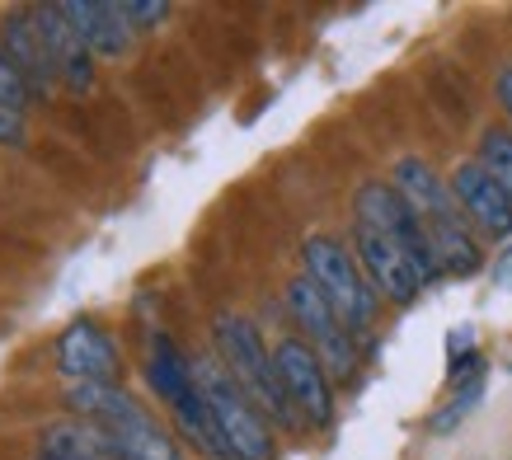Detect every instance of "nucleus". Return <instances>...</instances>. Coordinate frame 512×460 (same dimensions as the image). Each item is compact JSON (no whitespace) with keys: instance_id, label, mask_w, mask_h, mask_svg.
Segmentation results:
<instances>
[{"instance_id":"f257e3e1","label":"nucleus","mask_w":512,"mask_h":460,"mask_svg":"<svg viewBox=\"0 0 512 460\" xmlns=\"http://www.w3.org/2000/svg\"><path fill=\"white\" fill-rule=\"evenodd\" d=\"M212 338H217L221 367L231 371L235 385L254 399V409H259V414H273L278 423H287V428H296L301 414L292 409V399H287V390H282L278 367H273V357H268L259 329H254L249 320H240V315H217Z\"/></svg>"},{"instance_id":"f03ea898","label":"nucleus","mask_w":512,"mask_h":460,"mask_svg":"<svg viewBox=\"0 0 512 460\" xmlns=\"http://www.w3.org/2000/svg\"><path fill=\"white\" fill-rule=\"evenodd\" d=\"M193 376H198L202 399L212 404V418H217L221 442H226L231 460H273L278 456L264 414H259L254 399L235 385L231 371L221 367V362H193Z\"/></svg>"},{"instance_id":"7ed1b4c3","label":"nucleus","mask_w":512,"mask_h":460,"mask_svg":"<svg viewBox=\"0 0 512 460\" xmlns=\"http://www.w3.org/2000/svg\"><path fill=\"white\" fill-rule=\"evenodd\" d=\"M301 259H306V277L329 296V306L339 310V320L353 334H362L376 320V292H372V282L362 277L353 254L339 240H329V235H311L301 245Z\"/></svg>"},{"instance_id":"20e7f679","label":"nucleus","mask_w":512,"mask_h":460,"mask_svg":"<svg viewBox=\"0 0 512 460\" xmlns=\"http://www.w3.org/2000/svg\"><path fill=\"white\" fill-rule=\"evenodd\" d=\"M287 306H292L296 324L311 334L320 367H325L334 381H348V376H353V367H357L353 329L339 320V310L329 306V296L315 287L311 277H296L292 287H287Z\"/></svg>"},{"instance_id":"39448f33","label":"nucleus","mask_w":512,"mask_h":460,"mask_svg":"<svg viewBox=\"0 0 512 460\" xmlns=\"http://www.w3.org/2000/svg\"><path fill=\"white\" fill-rule=\"evenodd\" d=\"M357 221L362 226H376L381 235H390V240H400L409 254H414V263L423 268V277L428 282H437L442 277V263H437L433 254V240H428V230H423V221L414 216V207L400 198V188L395 184H381V179H372V184L357 188Z\"/></svg>"},{"instance_id":"423d86ee","label":"nucleus","mask_w":512,"mask_h":460,"mask_svg":"<svg viewBox=\"0 0 512 460\" xmlns=\"http://www.w3.org/2000/svg\"><path fill=\"white\" fill-rule=\"evenodd\" d=\"M353 249H357V268L372 282V292H381L386 301H395V306H409V301L428 287V277H423V268L414 263V254H409L400 240L381 235L376 226H362V221H357Z\"/></svg>"},{"instance_id":"0eeeda50","label":"nucleus","mask_w":512,"mask_h":460,"mask_svg":"<svg viewBox=\"0 0 512 460\" xmlns=\"http://www.w3.org/2000/svg\"><path fill=\"white\" fill-rule=\"evenodd\" d=\"M273 367H278V381L292 399V409L311 428H325L329 418H334V395H329V371L320 367V357H315L311 343H301V338H282L278 353H273Z\"/></svg>"},{"instance_id":"6e6552de","label":"nucleus","mask_w":512,"mask_h":460,"mask_svg":"<svg viewBox=\"0 0 512 460\" xmlns=\"http://www.w3.org/2000/svg\"><path fill=\"white\" fill-rule=\"evenodd\" d=\"M57 367L71 385H118L123 357L99 320H71L57 338Z\"/></svg>"},{"instance_id":"1a4fd4ad","label":"nucleus","mask_w":512,"mask_h":460,"mask_svg":"<svg viewBox=\"0 0 512 460\" xmlns=\"http://www.w3.org/2000/svg\"><path fill=\"white\" fill-rule=\"evenodd\" d=\"M33 19L43 29L47 57H52V71L66 90H90L94 85V52L90 43L80 38V29L71 24L62 0H47V5H33Z\"/></svg>"},{"instance_id":"9d476101","label":"nucleus","mask_w":512,"mask_h":460,"mask_svg":"<svg viewBox=\"0 0 512 460\" xmlns=\"http://www.w3.org/2000/svg\"><path fill=\"white\" fill-rule=\"evenodd\" d=\"M451 198H456V207H461V212H466L470 221L489 235V240H508L512 235V198H508V188L498 184L480 160L456 165V174H451Z\"/></svg>"},{"instance_id":"9b49d317","label":"nucleus","mask_w":512,"mask_h":460,"mask_svg":"<svg viewBox=\"0 0 512 460\" xmlns=\"http://www.w3.org/2000/svg\"><path fill=\"white\" fill-rule=\"evenodd\" d=\"M0 47H5V57L15 62V71L29 80L33 99H47L52 94V57H47V43H43V29H38V19L33 10H10V15L0 19Z\"/></svg>"},{"instance_id":"f8f14e48","label":"nucleus","mask_w":512,"mask_h":460,"mask_svg":"<svg viewBox=\"0 0 512 460\" xmlns=\"http://www.w3.org/2000/svg\"><path fill=\"white\" fill-rule=\"evenodd\" d=\"M395 188H400V198L414 207L423 230L437 226V221H461V216H466L456 207V198H451V184H442L433 174V165L419 160V155H404L400 165H395Z\"/></svg>"},{"instance_id":"ddd939ff","label":"nucleus","mask_w":512,"mask_h":460,"mask_svg":"<svg viewBox=\"0 0 512 460\" xmlns=\"http://www.w3.org/2000/svg\"><path fill=\"white\" fill-rule=\"evenodd\" d=\"M66 409L80 418V423H94L104 432H123V428H137L146 423V404L118 390V385H66Z\"/></svg>"},{"instance_id":"4468645a","label":"nucleus","mask_w":512,"mask_h":460,"mask_svg":"<svg viewBox=\"0 0 512 460\" xmlns=\"http://www.w3.org/2000/svg\"><path fill=\"white\" fill-rule=\"evenodd\" d=\"M62 5L94 57H123L132 47V24L123 15V0H62Z\"/></svg>"},{"instance_id":"2eb2a0df","label":"nucleus","mask_w":512,"mask_h":460,"mask_svg":"<svg viewBox=\"0 0 512 460\" xmlns=\"http://www.w3.org/2000/svg\"><path fill=\"white\" fill-rule=\"evenodd\" d=\"M38 460H123V451H118V437H113V432L71 418V423L43 428V437H38Z\"/></svg>"},{"instance_id":"dca6fc26","label":"nucleus","mask_w":512,"mask_h":460,"mask_svg":"<svg viewBox=\"0 0 512 460\" xmlns=\"http://www.w3.org/2000/svg\"><path fill=\"white\" fill-rule=\"evenodd\" d=\"M146 381L165 404H179L184 395L198 390V376H193V362L179 353V343L170 334H151V353H146Z\"/></svg>"},{"instance_id":"f3484780","label":"nucleus","mask_w":512,"mask_h":460,"mask_svg":"<svg viewBox=\"0 0 512 460\" xmlns=\"http://www.w3.org/2000/svg\"><path fill=\"white\" fill-rule=\"evenodd\" d=\"M428 240H433V254H437V263H442V273L470 277L484 268V254H480V245H475V235H470L466 216H461V221H437V226H428Z\"/></svg>"},{"instance_id":"a211bd4d","label":"nucleus","mask_w":512,"mask_h":460,"mask_svg":"<svg viewBox=\"0 0 512 460\" xmlns=\"http://www.w3.org/2000/svg\"><path fill=\"white\" fill-rule=\"evenodd\" d=\"M174 423H179V432H184L188 442L198 446L202 456L231 460V451H226V442H221L217 418H212V404L202 399V390H193V395H184L179 404H174Z\"/></svg>"},{"instance_id":"6ab92c4d","label":"nucleus","mask_w":512,"mask_h":460,"mask_svg":"<svg viewBox=\"0 0 512 460\" xmlns=\"http://www.w3.org/2000/svg\"><path fill=\"white\" fill-rule=\"evenodd\" d=\"M113 437H118L123 460H184L179 456V446L165 437V428H160L156 418H146V423H137V428L113 432Z\"/></svg>"},{"instance_id":"aec40b11","label":"nucleus","mask_w":512,"mask_h":460,"mask_svg":"<svg viewBox=\"0 0 512 460\" xmlns=\"http://www.w3.org/2000/svg\"><path fill=\"white\" fill-rule=\"evenodd\" d=\"M480 399H484V376H475V381L466 385H456V395H451V404L442 409V414H433V423H428V432H437V437H447L451 428H461L475 409H480Z\"/></svg>"},{"instance_id":"412c9836","label":"nucleus","mask_w":512,"mask_h":460,"mask_svg":"<svg viewBox=\"0 0 512 460\" xmlns=\"http://www.w3.org/2000/svg\"><path fill=\"white\" fill-rule=\"evenodd\" d=\"M480 165L494 174L498 184L508 188V198H512V137H508V132H484V141H480Z\"/></svg>"},{"instance_id":"4be33fe9","label":"nucleus","mask_w":512,"mask_h":460,"mask_svg":"<svg viewBox=\"0 0 512 460\" xmlns=\"http://www.w3.org/2000/svg\"><path fill=\"white\" fill-rule=\"evenodd\" d=\"M0 104L5 108H15V113H24V108L33 104V90H29V80L15 71V62L5 57V47H0Z\"/></svg>"},{"instance_id":"5701e85b","label":"nucleus","mask_w":512,"mask_h":460,"mask_svg":"<svg viewBox=\"0 0 512 460\" xmlns=\"http://www.w3.org/2000/svg\"><path fill=\"white\" fill-rule=\"evenodd\" d=\"M123 15H127V24H132V33L156 29V24L170 19V5H165V0H123Z\"/></svg>"},{"instance_id":"b1692460","label":"nucleus","mask_w":512,"mask_h":460,"mask_svg":"<svg viewBox=\"0 0 512 460\" xmlns=\"http://www.w3.org/2000/svg\"><path fill=\"white\" fill-rule=\"evenodd\" d=\"M24 137H29L24 113H15V108L0 104V146H24Z\"/></svg>"},{"instance_id":"393cba45","label":"nucleus","mask_w":512,"mask_h":460,"mask_svg":"<svg viewBox=\"0 0 512 460\" xmlns=\"http://www.w3.org/2000/svg\"><path fill=\"white\" fill-rule=\"evenodd\" d=\"M475 353V329L470 324H456L447 334V362H456V357H470Z\"/></svg>"},{"instance_id":"a878e982","label":"nucleus","mask_w":512,"mask_h":460,"mask_svg":"<svg viewBox=\"0 0 512 460\" xmlns=\"http://www.w3.org/2000/svg\"><path fill=\"white\" fill-rule=\"evenodd\" d=\"M494 287L498 292H512V245L494 259Z\"/></svg>"},{"instance_id":"bb28decb","label":"nucleus","mask_w":512,"mask_h":460,"mask_svg":"<svg viewBox=\"0 0 512 460\" xmlns=\"http://www.w3.org/2000/svg\"><path fill=\"white\" fill-rule=\"evenodd\" d=\"M498 99H503V108H508V118H512V66L498 76Z\"/></svg>"}]
</instances>
